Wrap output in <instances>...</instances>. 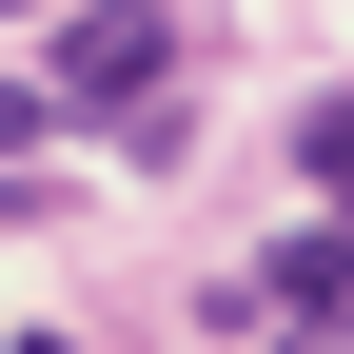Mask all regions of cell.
<instances>
[{
  "mask_svg": "<svg viewBox=\"0 0 354 354\" xmlns=\"http://www.w3.org/2000/svg\"><path fill=\"white\" fill-rule=\"evenodd\" d=\"M158 79H177V20L158 0H79L59 20V118H138Z\"/></svg>",
  "mask_w": 354,
  "mask_h": 354,
  "instance_id": "cell-1",
  "label": "cell"
},
{
  "mask_svg": "<svg viewBox=\"0 0 354 354\" xmlns=\"http://www.w3.org/2000/svg\"><path fill=\"white\" fill-rule=\"evenodd\" d=\"M256 354H354V315H236Z\"/></svg>",
  "mask_w": 354,
  "mask_h": 354,
  "instance_id": "cell-2",
  "label": "cell"
},
{
  "mask_svg": "<svg viewBox=\"0 0 354 354\" xmlns=\"http://www.w3.org/2000/svg\"><path fill=\"white\" fill-rule=\"evenodd\" d=\"M39 118H59V99H20V79H0V177H20V158H39Z\"/></svg>",
  "mask_w": 354,
  "mask_h": 354,
  "instance_id": "cell-3",
  "label": "cell"
},
{
  "mask_svg": "<svg viewBox=\"0 0 354 354\" xmlns=\"http://www.w3.org/2000/svg\"><path fill=\"white\" fill-rule=\"evenodd\" d=\"M0 20H20V0H0Z\"/></svg>",
  "mask_w": 354,
  "mask_h": 354,
  "instance_id": "cell-4",
  "label": "cell"
}]
</instances>
